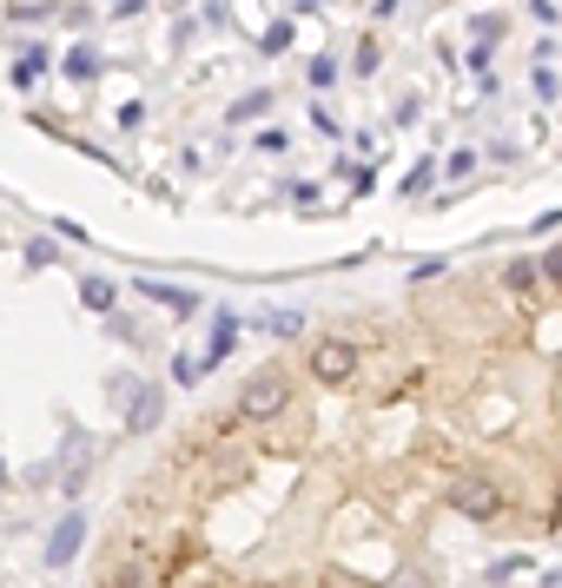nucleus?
Returning <instances> with one entry per match:
<instances>
[{
  "label": "nucleus",
  "instance_id": "nucleus-1",
  "mask_svg": "<svg viewBox=\"0 0 562 588\" xmlns=\"http://www.w3.org/2000/svg\"><path fill=\"white\" fill-rule=\"evenodd\" d=\"M238 424H252V430H265V424H285V416L298 410V377L285 371V364H265V371H252L246 384L232 390V403H225Z\"/></svg>",
  "mask_w": 562,
  "mask_h": 588
},
{
  "label": "nucleus",
  "instance_id": "nucleus-2",
  "mask_svg": "<svg viewBox=\"0 0 562 588\" xmlns=\"http://www.w3.org/2000/svg\"><path fill=\"white\" fill-rule=\"evenodd\" d=\"M304 371H311V384H317V390H351V384H358V371H364V345H358L351 330L338 324V330H325V338H311Z\"/></svg>",
  "mask_w": 562,
  "mask_h": 588
},
{
  "label": "nucleus",
  "instance_id": "nucleus-4",
  "mask_svg": "<svg viewBox=\"0 0 562 588\" xmlns=\"http://www.w3.org/2000/svg\"><path fill=\"white\" fill-rule=\"evenodd\" d=\"M87 304H93V311H107V304H113V285H100V278H87Z\"/></svg>",
  "mask_w": 562,
  "mask_h": 588
},
{
  "label": "nucleus",
  "instance_id": "nucleus-3",
  "mask_svg": "<svg viewBox=\"0 0 562 588\" xmlns=\"http://www.w3.org/2000/svg\"><path fill=\"white\" fill-rule=\"evenodd\" d=\"M79 536H87V523L66 516V523L53 529V542H47V568H66V562H73V549H79Z\"/></svg>",
  "mask_w": 562,
  "mask_h": 588
}]
</instances>
